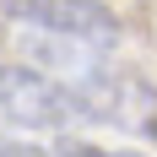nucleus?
<instances>
[{
  "instance_id": "1",
  "label": "nucleus",
  "mask_w": 157,
  "mask_h": 157,
  "mask_svg": "<svg viewBox=\"0 0 157 157\" xmlns=\"http://www.w3.org/2000/svg\"><path fill=\"white\" fill-rule=\"evenodd\" d=\"M0 119L27 130H71L76 119H92V114L76 98V87L27 65H0Z\"/></svg>"
},
{
  "instance_id": "2",
  "label": "nucleus",
  "mask_w": 157,
  "mask_h": 157,
  "mask_svg": "<svg viewBox=\"0 0 157 157\" xmlns=\"http://www.w3.org/2000/svg\"><path fill=\"white\" fill-rule=\"evenodd\" d=\"M76 98L87 103L92 119L103 125H119V130H136V136H157V92L152 81L130 76V71H87V76L71 81Z\"/></svg>"
},
{
  "instance_id": "3",
  "label": "nucleus",
  "mask_w": 157,
  "mask_h": 157,
  "mask_svg": "<svg viewBox=\"0 0 157 157\" xmlns=\"http://www.w3.org/2000/svg\"><path fill=\"white\" fill-rule=\"evenodd\" d=\"M0 11L11 16V22H22V27L81 38V44H92V49H109L119 38L114 11L98 6V0H0Z\"/></svg>"
},
{
  "instance_id": "4",
  "label": "nucleus",
  "mask_w": 157,
  "mask_h": 157,
  "mask_svg": "<svg viewBox=\"0 0 157 157\" xmlns=\"http://www.w3.org/2000/svg\"><path fill=\"white\" fill-rule=\"evenodd\" d=\"M54 157H141V152H109V146H92V141H76V136H60V141H54Z\"/></svg>"
}]
</instances>
